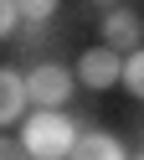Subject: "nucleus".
I'll use <instances>...</instances> for the list:
<instances>
[{
    "label": "nucleus",
    "mask_w": 144,
    "mask_h": 160,
    "mask_svg": "<svg viewBox=\"0 0 144 160\" xmlns=\"http://www.w3.org/2000/svg\"><path fill=\"white\" fill-rule=\"evenodd\" d=\"M16 139L26 150V160H67L72 139H77V119L67 108H26Z\"/></svg>",
    "instance_id": "nucleus-1"
},
{
    "label": "nucleus",
    "mask_w": 144,
    "mask_h": 160,
    "mask_svg": "<svg viewBox=\"0 0 144 160\" xmlns=\"http://www.w3.org/2000/svg\"><path fill=\"white\" fill-rule=\"evenodd\" d=\"M26 78V103L31 108H67L72 103V88H77V78H72L67 62H36Z\"/></svg>",
    "instance_id": "nucleus-2"
},
{
    "label": "nucleus",
    "mask_w": 144,
    "mask_h": 160,
    "mask_svg": "<svg viewBox=\"0 0 144 160\" xmlns=\"http://www.w3.org/2000/svg\"><path fill=\"white\" fill-rule=\"evenodd\" d=\"M123 72V52H113V47H88V52L77 57V67H72V78H77L82 88H93V93H103V88H113Z\"/></svg>",
    "instance_id": "nucleus-3"
},
{
    "label": "nucleus",
    "mask_w": 144,
    "mask_h": 160,
    "mask_svg": "<svg viewBox=\"0 0 144 160\" xmlns=\"http://www.w3.org/2000/svg\"><path fill=\"white\" fill-rule=\"evenodd\" d=\"M98 31H103V47H113V52H134V47H144V16L129 11V5H108Z\"/></svg>",
    "instance_id": "nucleus-4"
},
{
    "label": "nucleus",
    "mask_w": 144,
    "mask_h": 160,
    "mask_svg": "<svg viewBox=\"0 0 144 160\" xmlns=\"http://www.w3.org/2000/svg\"><path fill=\"white\" fill-rule=\"evenodd\" d=\"M67 160H129V150H123V139L108 134V129H77Z\"/></svg>",
    "instance_id": "nucleus-5"
},
{
    "label": "nucleus",
    "mask_w": 144,
    "mask_h": 160,
    "mask_svg": "<svg viewBox=\"0 0 144 160\" xmlns=\"http://www.w3.org/2000/svg\"><path fill=\"white\" fill-rule=\"evenodd\" d=\"M26 78H21V67H0V129L5 124H21V114H26Z\"/></svg>",
    "instance_id": "nucleus-6"
},
{
    "label": "nucleus",
    "mask_w": 144,
    "mask_h": 160,
    "mask_svg": "<svg viewBox=\"0 0 144 160\" xmlns=\"http://www.w3.org/2000/svg\"><path fill=\"white\" fill-rule=\"evenodd\" d=\"M57 5L62 0H16V16H21V26H26L31 36H41V26L57 16Z\"/></svg>",
    "instance_id": "nucleus-7"
},
{
    "label": "nucleus",
    "mask_w": 144,
    "mask_h": 160,
    "mask_svg": "<svg viewBox=\"0 0 144 160\" xmlns=\"http://www.w3.org/2000/svg\"><path fill=\"white\" fill-rule=\"evenodd\" d=\"M118 83H123V88H129V93L144 103V47L123 52V72H118Z\"/></svg>",
    "instance_id": "nucleus-8"
},
{
    "label": "nucleus",
    "mask_w": 144,
    "mask_h": 160,
    "mask_svg": "<svg viewBox=\"0 0 144 160\" xmlns=\"http://www.w3.org/2000/svg\"><path fill=\"white\" fill-rule=\"evenodd\" d=\"M21 31V16H16V0H0V42Z\"/></svg>",
    "instance_id": "nucleus-9"
},
{
    "label": "nucleus",
    "mask_w": 144,
    "mask_h": 160,
    "mask_svg": "<svg viewBox=\"0 0 144 160\" xmlns=\"http://www.w3.org/2000/svg\"><path fill=\"white\" fill-rule=\"evenodd\" d=\"M0 160H26V150H21V139L0 134Z\"/></svg>",
    "instance_id": "nucleus-10"
},
{
    "label": "nucleus",
    "mask_w": 144,
    "mask_h": 160,
    "mask_svg": "<svg viewBox=\"0 0 144 160\" xmlns=\"http://www.w3.org/2000/svg\"><path fill=\"white\" fill-rule=\"evenodd\" d=\"M93 5H113V0H93Z\"/></svg>",
    "instance_id": "nucleus-11"
},
{
    "label": "nucleus",
    "mask_w": 144,
    "mask_h": 160,
    "mask_svg": "<svg viewBox=\"0 0 144 160\" xmlns=\"http://www.w3.org/2000/svg\"><path fill=\"white\" fill-rule=\"evenodd\" d=\"M134 160H144V155H134Z\"/></svg>",
    "instance_id": "nucleus-12"
}]
</instances>
